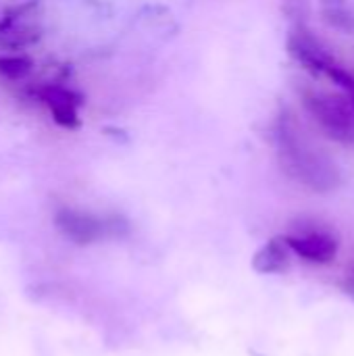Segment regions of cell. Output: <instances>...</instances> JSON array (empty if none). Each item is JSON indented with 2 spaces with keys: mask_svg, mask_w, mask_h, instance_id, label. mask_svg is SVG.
<instances>
[{
  "mask_svg": "<svg viewBox=\"0 0 354 356\" xmlns=\"http://www.w3.org/2000/svg\"><path fill=\"white\" fill-rule=\"evenodd\" d=\"M319 13L330 27L342 33H354V8L351 0H319Z\"/></svg>",
  "mask_w": 354,
  "mask_h": 356,
  "instance_id": "obj_9",
  "label": "cell"
},
{
  "mask_svg": "<svg viewBox=\"0 0 354 356\" xmlns=\"http://www.w3.org/2000/svg\"><path fill=\"white\" fill-rule=\"evenodd\" d=\"M305 113L317 123V127L336 144H354V106L348 96L340 92H328L313 86L298 90Z\"/></svg>",
  "mask_w": 354,
  "mask_h": 356,
  "instance_id": "obj_3",
  "label": "cell"
},
{
  "mask_svg": "<svg viewBox=\"0 0 354 356\" xmlns=\"http://www.w3.org/2000/svg\"><path fill=\"white\" fill-rule=\"evenodd\" d=\"M290 248L284 238H271L252 257V269L263 275L286 273L290 269Z\"/></svg>",
  "mask_w": 354,
  "mask_h": 356,
  "instance_id": "obj_8",
  "label": "cell"
},
{
  "mask_svg": "<svg viewBox=\"0 0 354 356\" xmlns=\"http://www.w3.org/2000/svg\"><path fill=\"white\" fill-rule=\"evenodd\" d=\"M271 144L282 171L309 192L332 194L342 186L338 163L309 136L288 104H282L271 121Z\"/></svg>",
  "mask_w": 354,
  "mask_h": 356,
  "instance_id": "obj_1",
  "label": "cell"
},
{
  "mask_svg": "<svg viewBox=\"0 0 354 356\" xmlns=\"http://www.w3.org/2000/svg\"><path fill=\"white\" fill-rule=\"evenodd\" d=\"M340 288H342V292H344L346 296H351L354 300V263L346 269V273H344V277H342V282H340Z\"/></svg>",
  "mask_w": 354,
  "mask_h": 356,
  "instance_id": "obj_12",
  "label": "cell"
},
{
  "mask_svg": "<svg viewBox=\"0 0 354 356\" xmlns=\"http://www.w3.org/2000/svg\"><path fill=\"white\" fill-rule=\"evenodd\" d=\"M348 94V98H351V102H353V106H354V88L351 90V92H346Z\"/></svg>",
  "mask_w": 354,
  "mask_h": 356,
  "instance_id": "obj_13",
  "label": "cell"
},
{
  "mask_svg": "<svg viewBox=\"0 0 354 356\" xmlns=\"http://www.w3.org/2000/svg\"><path fill=\"white\" fill-rule=\"evenodd\" d=\"M286 50L294 63H298L305 71L315 77L328 79L351 92L354 88V75L334 56V52L305 25H292L286 38Z\"/></svg>",
  "mask_w": 354,
  "mask_h": 356,
  "instance_id": "obj_2",
  "label": "cell"
},
{
  "mask_svg": "<svg viewBox=\"0 0 354 356\" xmlns=\"http://www.w3.org/2000/svg\"><path fill=\"white\" fill-rule=\"evenodd\" d=\"M33 71V60L23 52H4L0 54V79L8 83L25 81Z\"/></svg>",
  "mask_w": 354,
  "mask_h": 356,
  "instance_id": "obj_10",
  "label": "cell"
},
{
  "mask_svg": "<svg viewBox=\"0 0 354 356\" xmlns=\"http://www.w3.org/2000/svg\"><path fill=\"white\" fill-rule=\"evenodd\" d=\"M42 27L35 19V4L27 2L0 15V46L19 50L40 40Z\"/></svg>",
  "mask_w": 354,
  "mask_h": 356,
  "instance_id": "obj_6",
  "label": "cell"
},
{
  "mask_svg": "<svg viewBox=\"0 0 354 356\" xmlns=\"http://www.w3.org/2000/svg\"><path fill=\"white\" fill-rule=\"evenodd\" d=\"M284 240L296 257H300L303 261H309V263L328 265L338 254L336 236L330 232V227H325L323 223H317L313 219L296 223L294 232L290 236H286Z\"/></svg>",
  "mask_w": 354,
  "mask_h": 356,
  "instance_id": "obj_5",
  "label": "cell"
},
{
  "mask_svg": "<svg viewBox=\"0 0 354 356\" xmlns=\"http://www.w3.org/2000/svg\"><path fill=\"white\" fill-rule=\"evenodd\" d=\"M40 100L44 102V106L52 115V121L58 127L69 129V131L79 129V125H81V117H79L81 98L75 90L65 88L61 83H48L40 90Z\"/></svg>",
  "mask_w": 354,
  "mask_h": 356,
  "instance_id": "obj_7",
  "label": "cell"
},
{
  "mask_svg": "<svg viewBox=\"0 0 354 356\" xmlns=\"http://www.w3.org/2000/svg\"><path fill=\"white\" fill-rule=\"evenodd\" d=\"M282 10L292 25H305L311 15V0H282Z\"/></svg>",
  "mask_w": 354,
  "mask_h": 356,
  "instance_id": "obj_11",
  "label": "cell"
},
{
  "mask_svg": "<svg viewBox=\"0 0 354 356\" xmlns=\"http://www.w3.org/2000/svg\"><path fill=\"white\" fill-rule=\"evenodd\" d=\"M54 225L77 246H90L106 238H123L129 232V223L119 215L100 217L73 207H61L54 213Z\"/></svg>",
  "mask_w": 354,
  "mask_h": 356,
  "instance_id": "obj_4",
  "label": "cell"
}]
</instances>
